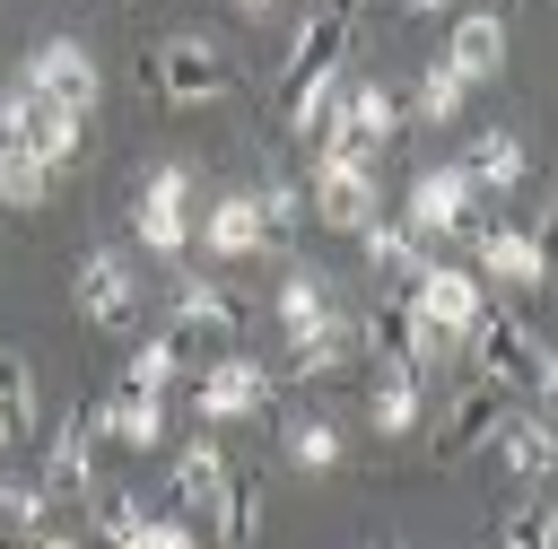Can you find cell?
<instances>
[{
    "mask_svg": "<svg viewBox=\"0 0 558 549\" xmlns=\"http://www.w3.org/2000/svg\"><path fill=\"white\" fill-rule=\"evenodd\" d=\"M192 244H209L218 261H253L270 253V227H262V200L253 192H218L201 218H192Z\"/></svg>",
    "mask_w": 558,
    "mask_h": 549,
    "instance_id": "cell-17",
    "label": "cell"
},
{
    "mask_svg": "<svg viewBox=\"0 0 558 549\" xmlns=\"http://www.w3.org/2000/svg\"><path fill=\"white\" fill-rule=\"evenodd\" d=\"M52 200V166L35 148H9L0 139V209H44Z\"/></svg>",
    "mask_w": 558,
    "mask_h": 549,
    "instance_id": "cell-33",
    "label": "cell"
},
{
    "mask_svg": "<svg viewBox=\"0 0 558 549\" xmlns=\"http://www.w3.org/2000/svg\"><path fill=\"white\" fill-rule=\"evenodd\" d=\"M148 87H157V105H209V96H227V52H218V35H209V26L157 35Z\"/></svg>",
    "mask_w": 558,
    "mask_h": 549,
    "instance_id": "cell-6",
    "label": "cell"
},
{
    "mask_svg": "<svg viewBox=\"0 0 558 549\" xmlns=\"http://www.w3.org/2000/svg\"><path fill=\"white\" fill-rule=\"evenodd\" d=\"M140 523H148V505H140V488H122V479H96V488L78 497V532H96L105 549H122Z\"/></svg>",
    "mask_w": 558,
    "mask_h": 549,
    "instance_id": "cell-27",
    "label": "cell"
},
{
    "mask_svg": "<svg viewBox=\"0 0 558 549\" xmlns=\"http://www.w3.org/2000/svg\"><path fill=\"white\" fill-rule=\"evenodd\" d=\"M262 514H270V471L227 462V488L209 497V532H218V549H253V540H262Z\"/></svg>",
    "mask_w": 558,
    "mask_h": 549,
    "instance_id": "cell-20",
    "label": "cell"
},
{
    "mask_svg": "<svg viewBox=\"0 0 558 549\" xmlns=\"http://www.w3.org/2000/svg\"><path fill=\"white\" fill-rule=\"evenodd\" d=\"M401 9H410V17H445L453 0H401Z\"/></svg>",
    "mask_w": 558,
    "mask_h": 549,
    "instance_id": "cell-38",
    "label": "cell"
},
{
    "mask_svg": "<svg viewBox=\"0 0 558 549\" xmlns=\"http://www.w3.org/2000/svg\"><path fill=\"white\" fill-rule=\"evenodd\" d=\"M270 392H279V375H270L262 357H209V366L183 383V401H192L201 427H218V418H253V410H270Z\"/></svg>",
    "mask_w": 558,
    "mask_h": 549,
    "instance_id": "cell-10",
    "label": "cell"
},
{
    "mask_svg": "<svg viewBox=\"0 0 558 549\" xmlns=\"http://www.w3.org/2000/svg\"><path fill=\"white\" fill-rule=\"evenodd\" d=\"M401 227H410L418 244H471V235L488 227V200L471 192L462 166H418V174H410V200H401Z\"/></svg>",
    "mask_w": 558,
    "mask_h": 549,
    "instance_id": "cell-3",
    "label": "cell"
},
{
    "mask_svg": "<svg viewBox=\"0 0 558 549\" xmlns=\"http://www.w3.org/2000/svg\"><path fill=\"white\" fill-rule=\"evenodd\" d=\"M384 549H392V540H384Z\"/></svg>",
    "mask_w": 558,
    "mask_h": 549,
    "instance_id": "cell-41",
    "label": "cell"
},
{
    "mask_svg": "<svg viewBox=\"0 0 558 549\" xmlns=\"http://www.w3.org/2000/svg\"><path fill=\"white\" fill-rule=\"evenodd\" d=\"M174 322H201L209 340H235V331L253 322V296H244V288H227V279L183 270V279H174Z\"/></svg>",
    "mask_w": 558,
    "mask_h": 549,
    "instance_id": "cell-22",
    "label": "cell"
},
{
    "mask_svg": "<svg viewBox=\"0 0 558 549\" xmlns=\"http://www.w3.org/2000/svg\"><path fill=\"white\" fill-rule=\"evenodd\" d=\"M445 61H453L471 87L497 78V70H506V17H497V9H462L453 35H445Z\"/></svg>",
    "mask_w": 558,
    "mask_h": 549,
    "instance_id": "cell-23",
    "label": "cell"
},
{
    "mask_svg": "<svg viewBox=\"0 0 558 549\" xmlns=\"http://www.w3.org/2000/svg\"><path fill=\"white\" fill-rule=\"evenodd\" d=\"M166 479H174V505H183V514H209V497L227 488V444H218L209 427H201V436H183Z\"/></svg>",
    "mask_w": 558,
    "mask_h": 549,
    "instance_id": "cell-25",
    "label": "cell"
},
{
    "mask_svg": "<svg viewBox=\"0 0 558 549\" xmlns=\"http://www.w3.org/2000/svg\"><path fill=\"white\" fill-rule=\"evenodd\" d=\"M349 44H357V9H349V0L305 9V26L288 35V52H279V131H288V139H314L323 113L340 105V87H349Z\"/></svg>",
    "mask_w": 558,
    "mask_h": 549,
    "instance_id": "cell-1",
    "label": "cell"
},
{
    "mask_svg": "<svg viewBox=\"0 0 558 549\" xmlns=\"http://www.w3.org/2000/svg\"><path fill=\"white\" fill-rule=\"evenodd\" d=\"M0 444H9V418H0Z\"/></svg>",
    "mask_w": 558,
    "mask_h": 549,
    "instance_id": "cell-40",
    "label": "cell"
},
{
    "mask_svg": "<svg viewBox=\"0 0 558 549\" xmlns=\"http://www.w3.org/2000/svg\"><path fill=\"white\" fill-rule=\"evenodd\" d=\"M235 9H244V17H270V9H279V0H235Z\"/></svg>",
    "mask_w": 558,
    "mask_h": 549,
    "instance_id": "cell-39",
    "label": "cell"
},
{
    "mask_svg": "<svg viewBox=\"0 0 558 549\" xmlns=\"http://www.w3.org/2000/svg\"><path fill=\"white\" fill-rule=\"evenodd\" d=\"M462 253H471V270H480V279H497V288H541V279H549L541 235H532V227H506V218H488Z\"/></svg>",
    "mask_w": 558,
    "mask_h": 549,
    "instance_id": "cell-15",
    "label": "cell"
},
{
    "mask_svg": "<svg viewBox=\"0 0 558 549\" xmlns=\"http://www.w3.org/2000/svg\"><path fill=\"white\" fill-rule=\"evenodd\" d=\"M17 87L52 96V105H70V113H96V96H105V70H96V52H87L78 35H44V44H26V61H17Z\"/></svg>",
    "mask_w": 558,
    "mask_h": 549,
    "instance_id": "cell-9",
    "label": "cell"
},
{
    "mask_svg": "<svg viewBox=\"0 0 558 549\" xmlns=\"http://www.w3.org/2000/svg\"><path fill=\"white\" fill-rule=\"evenodd\" d=\"M453 166L471 174V192H480V200H506V192H523V183H532V148H523V131H506V122L471 131Z\"/></svg>",
    "mask_w": 558,
    "mask_h": 549,
    "instance_id": "cell-14",
    "label": "cell"
},
{
    "mask_svg": "<svg viewBox=\"0 0 558 549\" xmlns=\"http://www.w3.org/2000/svg\"><path fill=\"white\" fill-rule=\"evenodd\" d=\"M418 383H427V375H375L366 427H375V436H410V427H418Z\"/></svg>",
    "mask_w": 558,
    "mask_h": 549,
    "instance_id": "cell-32",
    "label": "cell"
},
{
    "mask_svg": "<svg viewBox=\"0 0 558 549\" xmlns=\"http://www.w3.org/2000/svg\"><path fill=\"white\" fill-rule=\"evenodd\" d=\"M122 549H201V540H192V523H166V514H148V523H140Z\"/></svg>",
    "mask_w": 558,
    "mask_h": 549,
    "instance_id": "cell-36",
    "label": "cell"
},
{
    "mask_svg": "<svg viewBox=\"0 0 558 549\" xmlns=\"http://www.w3.org/2000/svg\"><path fill=\"white\" fill-rule=\"evenodd\" d=\"M78 418H87L96 444H122V453H157V444H166V392H140V383H122V375H113Z\"/></svg>",
    "mask_w": 558,
    "mask_h": 549,
    "instance_id": "cell-11",
    "label": "cell"
},
{
    "mask_svg": "<svg viewBox=\"0 0 558 549\" xmlns=\"http://www.w3.org/2000/svg\"><path fill=\"white\" fill-rule=\"evenodd\" d=\"M357 357H375V375H427L418 366V322H410L401 296H384V305L357 314Z\"/></svg>",
    "mask_w": 558,
    "mask_h": 549,
    "instance_id": "cell-21",
    "label": "cell"
},
{
    "mask_svg": "<svg viewBox=\"0 0 558 549\" xmlns=\"http://www.w3.org/2000/svg\"><path fill=\"white\" fill-rule=\"evenodd\" d=\"M0 549H87V540H9V532H0Z\"/></svg>",
    "mask_w": 558,
    "mask_h": 549,
    "instance_id": "cell-37",
    "label": "cell"
},
{
    "mask_svg": "<svg viewBox=\"0 0 558 549\" xmlns=\"http://www.w3.org/2000/svg\"><path fill=\"white\" fill-rule=\"evenodd\" d=\"M401 87H384V78H357V87H340V105L323 113V131H314V148H340V157H357V166H375L392 139H401Z\"/></svg>",
    "mask_w": 558,
    "mask_h": 549,
    "instance_id": "cell-4",
    "label": "cell"
},
{
    "mask_svg": "<svg viewBox=\"0 0 558 549\" xmlns=\"http://www.w3.org/2000/svg\"><path fill=\"white\" fill-rule=\"evenodd\" d=\"M0 532L9 540H87L78 505H61L35 471H0Z\"/></svg>",
    "mask_w": 558,
    "mask_h": 549,
    "instance_id": "cell-12",
    "label": "cell"
},
{
    "mask_svg": "<svg viewBox=\"0 0 558 549\" xmlns=\"http://www.w3.org/2000/svg\"><path fill=\"white\" fill-rule=\"evenodd\" d=\"M70 305L96 331H140V261L122 244H87L78 270H70Z\"/></svg>",
    "mask_w": 558,
    "mask_h": 549,
    "instance_id": "cell-7",
    "label": "cell"
},
{
    "mask_svg": "<svg viewBox=\"0 0 558 549\" xmlns=\"http://www.w3.org/2000/svg\"><path fill=\"white\" fill-rule=\"evenodd\" d=\"M488 549H558V505L532 488V497H514L506 514H497V540Z\"/></svg>",
    "mask_w": 558,
    "mask_h": 549,
    "instance_id": "cell-31",
    "label": "cell"
},
{
    "mask_svg": "<svg viewBox=\"0 0 558 549\" xmlns=\"http://www.w3.org/2000/svg\"><path fill=\"white\" fill-rule=\"evenodd\" d=\"M506 401H514L506 383H480V375H471V383L445 401V418H436V462H462V453H480V444H488V427L506 418Z\"/></svg>",
    "mask_w": 558,
    "mask_h": 549,
    "instance_id": "cell-18",
    "label": "cell"
},
{
    "mask_svg": "<svg viewBox=\"0 0 558 549\" xmlns=\"http://www.w3.org/2000/svg\"><path fill=\"white\" fill-rule=\"evenodd\" d=\"M357 244H366V270H375L392 296H401V288L418 279V261H427V244H418L401 218H366V227H357Z\"/></svg>",
    "mask_w": 558,
    "mask_h": 549,
    "instance_id": "cell-26",
    "label": "cell"
},
{
    "mask_svg": "<svg viewBox=\"0 0 558 549\" xmlns=\"http://www.w3.org/2000/svg\"><path fill=\"white\" fill-rule=\"evenodd\" d=\"M270 314H279V349H296V340H314V331H331L349 305H340V288L323 279V270H279V288H270Z\"/></svg>",
    "mask_w": 558,
    "mask_h": 549,
    "instance_id": "cell-16",
    "label": "cell"
},
{
    "mask_svg": "<svg viewBox=\"0 0 558 549\" xmlns=\"http://www.w3.org/2000/svg\"><path fill=\"white\" fill-rule=\"evenodd\" d=\"M17 105H26V148H35L44 166L87 157V113H70V105H52V96H35V87H17Z\"/></svg>",
    "mask_w": 558,
    "mask_h": 549,
    "instance_id": "cell-24",
    "label": "cell"
},
{
    "mask_svg": "<svg viewBox=\"0 0 558 549\" xmlns=\"http://www.w3.org/2000/svg\"><path fill=\"white\" fill-rule=\"evenodd\" d=\"M488 453H497L514 479L541 488V479L558 471V427H549V410H541V401H506V418L488 427Z\"/></svg>",
    "mask_w": 558,
    "mask_h": 549,
    "instance_id": "cell-13",
    "label": "cell"
},
{
    "mask_svg": "<svg viewBox=\"0 0 558 549\" xmlns=\"http://www.w3.org/2000/svg\"><path fill=\"white\" fill-rule=\"evenodd\" d=\"M35 479H44L61 505H78V497L96 488V436H87V418H78V410L44 427V462H35Z\"/></svg>",
    "mask_w": 558,
    "mask_h": 549,
    "instance_id": "cell-19",
    "label": "cell"
},
{
    "mask_svg": "<svg viewBox=\"0 0 558 549\" xmlns=\"http://www.w3.org/2000/svg\"><path fill=\"white\" fill-rule=\"evenodd\" d=\"M0 418H9V444L44 436V383H35L26 349H0Z\"/></svg>",
    "mask_w": 558,
    "mask_h": 549,
    "instance_id": "cell-28",
    "label": "cell"
},
{
    "mask_svg": "<svg viewBox=\"0 0 558 549\" xmlns=\"http://www.w3.org/2000/svg\"><path fill=\"white\" fill-rule=\"evenodd\" d=\"M305 218H323L331 235H357L366 218H384L375 166H357V157H340V148H314V166H305Z\"/></svg>",
    "mask_w": 558,
    "mask_h": 549,
    "instance_id": "cell-8",
    "label": "cell"
},
{
    "mask_svg": "<svg viewBox=\"0 0 558 549\" xmlns=\"http://www.w3.org/2000/svg\"><path fill=\"white\" fill-rule=\"evenodd\" d=\"M349 357H357V314H340L331 331L296 340V349H288V375H296V383H323V375H340Z\"/></svg>",
    "mask_w": 558,
    "mask_h": 549,
    "instance_id": "cell-30",
    "label": "cell"
},
{
    "mask_svg": "<svg viewBox=\"0 0 558 549\" xmlns=\"http://www.w3.org/2000/svg\"><path fill=\"white\" fill-rule=\"evenodd\" d=\"M131 235H140V253H157V261L192 253V166H183V157H157V166L140 174V192H131Z\"/></svg>",
    "mask_w": 558,
    "mask_h": 549,
    "instance_id": "cell-5",
    "label": "cell"
},
{
    "mask_svg": "<svg viewBox=\"0 0 558 549\" xmlns=\"http://www.w3.org/2000/svg\"><path fill=\"white\" fill-rule=\"evenodd\" d=\"M340 427L331 418H288V471H305V479H323V471H340Z\"/></svg>",
    "mask_w": 558,
    "mask_h": 549,
    "instance_id": "cell-34",
    "label": "cell"
},
{
    "mask_svg": "<svg viewBox=\"0 0 558 549\" xmlns=\"http://www.w3.org/2000/svg\"><path fill=\"white\" fill-rule=\"evenodd\" d=\"M453 357H462L480 383H506L514 401H549V392H558V357H549L541 322L514 314V305H480V322L453 340Z\"/></svg>",
    "mask_w": 558,
    "mask_h": 549,
    "instance_id": "cell-2",
    "label": "cell"
},
{
    "mask_svg": "<svg viewBox=\"0 0 558 549\" xmlns=\"http://www.w3.org/2000/svg\"><path fill=\"white\" fill-rule=\"evenodd\" d=\"M253 200H262V227H270V244H288V235L305 227V183L270 174V183H253Z\"/></svg>",
    "mask_w": 558,
    "mask_h": 549,
    "instance_id": "cell-35",
    "label": "cell"
},
{
    "mask_svg": "<svg viewBox=\"0 0 558 549\" xmlns=\"http://www.w3.org/2000/svg\"><path fill=\"white\" fill-rule=\"evenodd\" d=\"M462 105H471V78L436 52V61L418 70V87H410V105H401V113H418V122H462Z\"/></svg>",
    "mask_w": 558,
    "mask_h": 549,
    "instance_id": "cell-29",
    "label": "cell"
}]
</instances>
